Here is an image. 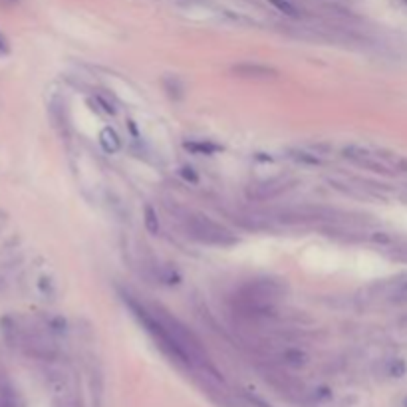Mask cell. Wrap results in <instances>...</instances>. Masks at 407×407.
<instances>
[{"mask_svg":"<svg viewBox=\"0 0 407 407\" xmlns=\"http://www.w3.org/2000/svg\"><path fill=\"white\" fill-rule=\"evenodd\" d=\"M54 407H78L75 406V402L72 397H68V395H64V397H60L58 402H56Z\"/></svg>","mask_w":407,"mask_h":407,"instance_id":"obj_18","label":"cell"},{"mask_svg":"<svg viewBox=\"0 0 407 407\" xmlns=\"http://www.w3.org/2000/svg\"><path fill=\"white\" fill-rule=\"evenodd\" d=\"M344 155L352 159L353 163L377 171V173H407V159L393 155V153H380V151H370V149L346 148Z\"/></svg>","mask_w":407,"mask_h":407,"instance_id":"obj_1","label":"cell"},{"mask_svg":"<svg viewBox=\"0 0 407 407\" xmlns=\"http://www.w3.org/2000/svg\"><path fill=\"white\" fill-rule=\"evenodd\" d=\"M159 278L165 282V284H179L181 282V277H179V272L175 270V268H171V266H167L163 268L161 272H159Z\"/></svg>","mask_w":407,"mask_h":407,"instance_id":"obj_12","label":"cell"},{"mask_svg":"<svg viewBox=\"0 0 407 407\" xmlns=\"http://www.w3.org/2000/svg\"><path fill=\"white\" fill-rule=\"evenodd\" d=\"M187 229L191 233L193 239L205 242V244H215V246H231L237 242V237L226 231L224 226L211 221L209 217L203 215H195L187 221Z\"/></svg>","mask_w":407,"mask_h":407,"instance_id":"obj_2","label":"cell"},{"mask_svg":"<svg viewBox=\"0 0 407 407\" xmlns=\"http://www.w3.org/2000/svg\"><path fill=\"white\" fill-rule=\"evenodd\" d=\"M40 290H42V292H48V294H52V284H50V278H40Z\"/></svg>","mask_w":407,"mask_h":407,"instance_id":"obj_20","label":"cell"},{"mask_svg":"<svg viewBox=\"0 0 407 407\" xmlns=\"http://www.w3.org/2000/svg\"><path fill=\"white\" fill-rule=\"evenodd\" d=\"M282 360H284L290 368H302V366H306L308 356H306V352H302V350L290 348V350H284V353H282Z\"/></svg>","mask_w":407,"mask_h":407,"instance_id":"obj_6","label":"cell"},{"mask_svg":"<svg viewBox=\"0 0 407 407\" xmlns=\"http://www.w3.org/2000/svg\"><path fill=\"white\" fill-rule=\"evenodd\" d=\"M185 149L195 155H213V153L221 151L219 146H215L211 141H185Z\"/></svg>","mask_w":407,"mask_h":407,"instance_id":"obj_5","label":"cell"},{"mask_svg":"<svg viewBox=\"0 0 407 407\" xmlns=\"http://www.w3.org/2000/svg\"><path fill=\"white\" fill-rule=\"evenodd\" d=\"M10 2H16V0H10Z\"/></svg>","mask_w":407,"mask_h":407,"instance_id":"obj_22","label":"cell"},{"mask_svg":"<svg viewBox=\"0 0 407 407\" xmlns=\"http://www.w3.org/2000/svg\"><path fill=\"white\" fill-rule=\"evenodd\" d=\"M284 185H286L284 179H270V181H264L260 185H255L253 189H248V195L255 197V199H270V197L278 195L280 191H284L286 189Z\"/></svg>","mask_w":407,"mask_h":407,"instance_id":"obj_4","label":"cell"},{"mask_svg":"<svg viewBox=\"0 0 407 407\" xmlns=\"http://www.w3.org/2000/svg\"><path fill=\"white\" fill-rule=\"evenodd\" d=\"M388 373L391 377H402V375L406 373V362H404V360H393V362H389Z\"/></svg>","mask_w":407,"mask_h":407,"instance_id":"obj_13","label":"cell"},{"mask_svg":"<svg viewBox=\"0 0 407 407\" xmlns=\"http://www.w3.org/2000/svg\"><path fill=\"white\" fill-rule=\"evenodd\" d=\"M95 100H97V104L102 106V110L106 111V113H115V108H113L111 104H108V102H106V100H104L102 95H97Z\"/></svg>","mask_w":407,"mask_h":407,"instance_id":"obj_19","label":"cell"},{"mask_svg":"<svg viewBox=\"0 0 407 407\" xmlns=\"http://www.w3.org/2000/svg\"><path fill=\"white\" fill-rule=\"evenodd\" d=\"M292 153H294L292 157H294L296 161H302V163H308V165H320V163H322V161H320L316 155H312V153H306V151H292Z\"/></svg>","mask_w":407,"mask_h":407,"instance_id":"obj_14","label":"cell"},{"mask_svg":"<svg viewBox=\"0 0 407 407\" xmlns=\"http://www.w3.org/2000/svg\"><path fill=\"white\" fill-rule=\"evenodd\" d=\"M163 86H165L169 97H173V100H181L183 97V86H181V82L177 78H165Z\"/></svg>","mask_w":407,"mask_h":407,"instance_id":"obj_11","label":"cell"},{"mask_svg":"<svg viewBox=\"0 0 407 407\" xmlns=\"http://www.w3.org/2000/svg\"><path fill=\"white\" fill-rule=\"evenodd\" d=\"M100 139H102V146H104V149H106V151H110V153L117 151L119 146H121V141H119L117 133H115L113 130H110V128H106V130L102 131Z\"/></svg>","mask_w":407,"mask_h":407,"instance_id":"obj_9","label":"cell"},{"mask_svg":"<svg viewBox=\"0 0 407 407\" xmlns=\"http://www.w3.org/2000/svg\"><path fill=\"white\" fill-rule=\"evenodd\" d=\"M143 219H146V229H148L149 235H157L159 233V219H157V211L151 205H146Z\"/></svg>","mask_w":407,"mask_h":407,"instance_id":"obj_10","label":"cell"},{"mask_svg":"<svg viewBox=\"0 0 407 407\" xmlns=\"http://www.w3.org/2000/svg\"><path fill=\"white\" fill-rule=\"evenodd\" d=\"M246 399H248V402H251L255 407H272L268 402H264L262 397H259V395H253V393H248V395H246Z\"/></svg>","mask_w":407,"mask_h":407,"instance_id":"obj_17","label":"cell"},{"mask_svg":"<svg viewBox=\"0 0 407 407\" xmlns=\"http://www.w3.org/2000/svg\"><path fill=\"white\" fill-rule=\"evenodd\" d=\"M181 177H183L185 181H189V183H193V185L199 183V175L195 173L193 167H183V169H181Z\"/></svg>","mask_w":407,"mask_h":407,"instance_id":"obj_15","label":"cell"},{"mask_svg":"<svg viewBox=\"0 0 407 407\" xmlns=\"http://www.w3.org/2000/svg\"><path fill=\"white\" fill-rule=\"evenodd\" d=\"M406 2H407V0H406Z\"/></svg>","mask_w":407,"mask_h":407,"instance_id":"obj_23","label":"cell"},{"mask_svg":"<svg viewBox=\"0 0 407 407\" xmlns=\"http://www.w3.org/2000/svg\"><path fill=\"white\" fill-rule=\"evenodd\" d=\"M275 8H277L278 12H282L284 16H288V19H300L302 16V12L298 10V6L294 2H290V0H268Z\"/></svg>","mask_w":407,"mask_h":407,"instance_id":"obj_8","label":"cell"},{"mask_svg":"<svg viewBox=\"0 0 407 407\" xmlns=\"http://www.w3.org/2000/svg\"><path fill=\"white\" fill-rule=\"evenodd\" d=\"M8 54H10V44H8L6 36L0 32V58H6Z\"/></svg>","mask_w":407,"mask_h":407,"instance_id":"obj_16","label":"cell"},{"mask_svg":"<svg viewBox=\"0 0 407 407\" xmlns=\"http://www.w3.org/2000/svg\"><path fill=\"white\" fill-rule=\"evenodd\" d=\"M0 407H20L19 393L8 384H0Z\"/></svg>","mask_w":407,"mask_h":407,"instance_id":"obj_7","label":"cell"},{"mask_svg":"<svg viewBox=\"0 0 407 407\" xmlns=\"http://www.w3.org/2000/svg\"><path fill=\"white\" fill-rule=\"evenodd\" d=\"M233 74L241 75V78H277L278 72L270 66H262V64H251V62H244V64H237L233 66Z\"/></svg>","mask_w":407,"mask_h":407,"instance_id":"obj_3","label":"cell"},{"mask_svg":"<svg viewBox=\"0 0 407 407\" xmlns=\"http://www.w3.org/2000/svg\"><path fill=\"white\" fill-rule=\"evenodd\" d=\"M404 407H407V397H406V399H404Z\"/></svg>","mask_w":407,"mask_h":407,"instance_id":"obj_21","label":"cell"}]
</instances>
